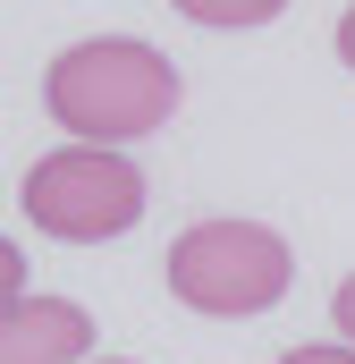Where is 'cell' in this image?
<instances>
[{
    "mask_svg": "<svg viewBox=\"0 0 355 364\" xmlns=\"http://www.w3.org/2000/svg\"><path fill=\"white\" fill-rule=\"evenodd\" d=\"M93 364H119V356H93Z\"/></svg>",
    "mask_w": 355,
    "mask_h": 364,
    "instance_id": "obj_10",
    "label": "cell"
},
{
    "mask_svg": "<svg viewBox=\"0 0 355 364\" xmlns=\"http://www.w3.org/2000/svg\"><path fill=\"white\" fill-rule=\"evenodd\" d=\"M17 296H26V255L0 237V305H17Z\"/></svg>",
    "mask_w": 355,
    "mask_h": 364,
    "instance_id": "obj_6",
    "label": "cell"
},
{
    "mask_svg": "<svg viewBox=\"0 0 355 364\" xmlns=\"http://www.w3.org/2000/svg\"><path fill=\"white\" fill-rule=\"evenodd\" d=\"M288 279H296V255L263 220H195L170 246V296L186 314H212V322L271 314L288 296Z\"/></svg>",
    "mask_w": 355,
    "mask_h": 364,
    "instance_id": "obj_2",
    "label": "cell"
},
{
    "mask_svg": "<svg viewBox=\"0 0 355 364\" xmlns=\"http://www.w3.org/2000/svg\"><path fill=\"white\" fill-rule=\"evenodd\" d=\"M279 364H355V348L347 339H330V348H288Z\"/></svg>",
    "mask_w": 355,
    "mask_h": 364,
    "instance_id": "obj_7",
    "label": "cell"
},
{
    "mask_svg": "<svg viewBox=\"0 0 355 364\" xmlns=\"http://www.w3.org/2000/svg\"><path fill=\"white\" fill-rule=\"evenodd\" d=\"M43 102L77 144H136L178 110V68L136 34H93L43 68Z\"/></svg>",
    "mask_w": 355,
    "mask_h": 364,
    "instance_id": "obj_1",
    "label": "cell"
},
{
    "mask_svg": "<svg viewBox=\"0 0 355 364\" xmlns=\"http://www.w3.org/2000/svg\"><path fill=\"white\" fill-rule=\"evenodd\" d=\"M339 60H347V68H355V9H347V17H339Z\"/></svg>",
    "mask_w": 355,
    "mask_h": 364,
    "instance_id": "obj_9",
    "label": "cell"
},
{
    "mask_svg": "<svg viewBox=\"0 0 355 364\" xmlns=\"http://www.w3.org/2000/svg\"><path fill=\"white\" fill-rule=\"evenodd\" d=\"M330 322H339V339L355 348V279H339V296H330Z\"/></svg>",
    "mask_w": 355,
    "mask_h": 364,
    "instance_id": "obj_8",
    "label": "cell"
},
{
    "mask_svg": "<svg viewBox=\"0 0 355 364\" xmlns=\"http://www.w3.org/2000/svg\"><path fill=\"white\" fill-rule=\"evenodd\" d=\"M26 220L60 246H102V237H127L144 220V170L119 153V144H60L43 153L26 186H17Z\"/></svg>",
    "mask_w": 355,
    "mask_h": 364,
    "instance_id": "obj_3",
    "label": "cell"
},
{
    "mask_svg": "<svg viewBox=\"0 0 355 364\" xmlns=\"http://www.w3.org/2000/svg\"><path fill=\"white\" fill-rule=\"evenodd\" d=\"M0 364H93V314L68 296L0 305Z\"/></svg>",
    "mask_w": 355,
    "mask_h": 364,
    "instance_id": "obj_4",
    "label": "cell"
},
{
    "mask_svg": "<svg viewBox=\"0 0 355 364\" xmlns=\"http://www.w3.org/2000/svg\"><path fill=\"white\" fill-rule=\"evenodd\" d=\"M178 17H195V26H220V34H246V26H271L288 0H170Z\"/></svg>",
    "mask_w": 355,
    "mask_h": 364,
    "instance_id": "obj_5",
    "label": "cell"
}]
</instances>
